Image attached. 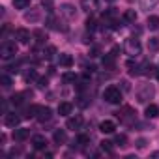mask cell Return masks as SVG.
Wrapping results in <instances>:
<instances>
[{
	"mask_svg": "<svg viewBox=\"0 0 159 159\" xmlns=\"http://www.w3.org/2000/svg\"><path fill=\"white\" fill-rule=\"evenodd\" d=\"M137 146H139V148H144V146H146V140H144V139H139V140H137Z\"/></svg>",
	"mask_w": 159,
	"mask_h": 159,
	"instance_id": "ab89813d",
	"label": "cell"
},
{
	"mask_svg": "<svg viewBox=\"0 0 159 159\" xmlns=\"http://www.w3.org/2000/svg\"><path fill=\"white\" fill-rule=\"evenodd\" d=\"M81 125H83V116H71V118H67V122H66V127L67 129H71V131H77V129H81Z\"/></svg>",
	"mask_w": 159,
	"mask_h": 159,
	"instance_id": "8992f818",
	"label": "cell"
},
{
	"mask_svg": "<svg viewBox=\"0 0 159 159\" xmlns=\"http://www.w3.org/2000/svg\"><path fill=\"white\" fill-rule=\"evenodd\" d=\"M19 122H21V116H17L15 112H8L6 118H4V124H6L8 127H17Z\"/></svg>",
	"mask_w": 159,
	"mask_h": 159,
	"instance_id": "9c48e42d",
	"label": "cell"
},
{
	"mask_svg": "<svg viewBox=\"0 0 159 159\" xmlns=\"http://www.w3.org/2000/svg\"><path fill=\"white\" fill-rule=\"evenodd\" d=\"M148 49L150 51H159V39L157 38H150L148 39Z\"/></svg>",
	"mask_w": 159,
	"mask_h": 159,
	"instance_id": "4316f807",
	"label": "cell"
},
{
	"mask_svg": "<svg viewBox=\"0 0 159 159\" xmlns=\"http://www.w3.org/2000/svg\"><path fill=\"white\" fill-rule=\"evenodd\" d=\"M77 144H90V137L88 135H79L77 137Z\"/></svg>",
	"mask_w": 159,
	"mask_h": 159,
	"instance_id": "1f68e13d",
	"label": "cell"
},
{
	"mask_svg": "<svg viewBox=\"0 0 159 159\" xmlns=\"http://www.w3.org/2000/svg\"><path fill=\"white\" fill-rule=\"evenodd\" d=\"M62 81H64V83H75V81H77V75L71 73V71H67V73L62 75Z\"/></svg>",
	"mask_w": 159,
	"mask_h": 159,
	"instance_id": "484cf974",
	"label": "cell"
},
{
	"mask_svg": "<svg viewBox=\"0 0 159 159\" xmlns=\"http://www.w3.org/2000/svg\"><path fill=\"white\" fill-rule=\"evenodd\" d=\"M157 4H159V0H140V8H142L144 11H150V10H153Z\"/></svg>",
	"mask_w": 159,
	"mask_h": 159,
	"instance_id": "e0dca14e",
	"label": "cell"
},
{
	"mask_svg": "<svg viewBox=\"0 0 159 159\" xmlns=\"http://www.w3.org/2000/svg\"><path fill=\"white\" fill-rule=\"evenodd\" d=\"M11 103H13V105H21V103H23V94H15V96H11Z\"/></svg>",
	"mask_w": 159,
	"mask_h": 159,
	"instance_id": "836d02e7",
	"label": "cell"
},
{
	"mask_svg": "<svg viewBox=\"0 0 159 159\" xmlns=\"http://www.w3.org/2000/svg\"><path fill=\"white\" fill-rule=\"evenodd\" d=\"M114 58H116V56H112V54L109 52V54H105V56H103V60H101V62H103V66H105V67H112V66H114Z\"/></svg>",
	"mask_w": 159,
	"mask_h": 159,
	"instance_id": "603a6c76",
	"label": "cell"
},
{
	"mask_svg": "<svg viewBox=\"0 0 159 159\" xmlns=\"http://www.w3.org/2000/svg\"><path fill=\"white\" fill-rule=\"evenodd\" d=\"M32 36H34V34H30L26 28H19V30H15V38H17L21 43H30Z\"/></svg>",
	"mask_w": 159,
	"mask_h": 159,
	"instance_id": "52a82bcc",
	"label": "cell"
},
{
	"mask_svg": "<svg viewBox=\"0 0 159 159\" xmlns=\"http://www.w3.org/2000/svg\"><path fill=\"white\" fill-rule=\"evenodd\" d=\"M25 19H26V21H38V19H39V13H38V11L26 13V15H25Z\"/></svg>",
	"mask_w": 159,
	"mask_h": 159,
	"instance_id": "d6a6232c",
	"label": "cell"
},
{
	"mask_svg": "<svg viewBox=\"0 0 159 159\" xmlns=\"http://www.w3.org/2000/svg\"><path fill=\"white\" fill-rule=\"evenodd\" d=\"M111 2H112V0H111Z\"/></svg>",
	"mask_w": 159,
	"mask_h": 159,
	"instance_id": "ee69618b",
	"label": "cell"
},
{
	"mask_svg": "<svg viewBox=\"0 0 159 159\" xmlns=\"http://www.w3.org/2000/svg\"><path fill=\"white\" fill-rule=\"evenodd\" d=\"M153 69H155V67H153L152 64H148V62L140 66V73H142V75H152V73H153Z\"/></svg>",
	"mask_w": 159,
	"mask_h": 159,
	"instance_id": "d4e9b609",
	"label": "cell"
},
{
	"mask_svg": "<svg viewBox=\"0 0 159 159\" xmlns=\"http://www.w3.org/2000/svg\"><path fill=\"white\" fill-rule=\"evenodd\" d=\"M56 52V49L54 47H47V51H43V54H45V58H52V54Z\"/></svg>",
	"mask_w": 159,
	"mask_h": 159,
	"instance_id": "8d00e7d4",
	"label": "cell"
},
{
	"mask_svg": "<svg viewBox=\"0 0 159 159\" xmlns=\"http://www.w3.org/2000/svg\"><path fill=\"white\" fill-rule=\"evenodd\" d=\"M155 77H157V81H159V69H157V73H155Z\"/></svg>",
	"mask_w": 159,
	"mask_h": 159,
	"instance_id": "7bdbcfd3",
	"label": "cell"
},
{
	"mask_svg": "<svg viewBox=\"0 0 159 159\" xmlns=\"http://www.w3.org/2000/svg\"><path fill=\"white\" fill-rule=\"evenodd\" d=\"M52 139H54V142H56V144H64V142L67 140V137H66V131H64V129H56V131H54V135H52Z\"/></svg>",
	"mask_w": 159,
	"mask_h": 159,
	"instance_id": "2e32d148",
	"label": "cell"
},
{
	"mask_svg": "<svg viewBox=\"0 0 159 159\" xmlns=\"http://www.w3.org/2000/svg\"><path fill=\"white\" fill-rule=\"evenodd\" d=\"M152 157H153V159H157V157H159V152H153V153H152Z\"/></svg>",
	"mask_w": 159,
	"mask_h": 159,
	"instance_id": "b9f144b4",
	"label": "cell"
},
{
	"mask_svg": "<svg viewBox=\"0 0 159 159\" xmlns=\"http://www.w3.org/2000/svg\"><path fill=\"white\" fill-rule=\"evenodd\" d=\"M98 54H99V49H98V47H94V49L90 51V56H98Z\"/></svg>",
	"mask_w": 159,
	"mask_h": 159,
	"instance_id": "60d3db41",
	"label": "cell"
},
{
	"mask_svg": "<svg viewBox=\"0 0 159 159\" xmlns=\"http://www.w3.org/2000/svg\"><path fill=\"white\" fill-rule=\"evenodd\" d=\"M124 49H125V52H127L129 56H139L140 51H142V45H140V41H139L137 38H129V39H125Z\"/></svg>",
	"mask_w": 159,
	"mask_h": 159,
	"instance_id": "7a4b0ae2",
	"label": "cell"
},
{
	"mask_svg": "<svg viewBox=\"0 0 159 159\" xmlns=\"http://www.w3.org/2000/svg\"><path fill=\"white\" fill-rule=\"evenodd\" d=\"M60 13H62L64 17H67V19H73V17H75V8H73L71 4H62V6H60Z\"/></svg>",
	"mask_w": 159,
	"mask_h": 159,
	"instance_id": "4fadbf2b",
	"label": "cell"
},
{
	"mask_svg": "<svg viewBox=\"0 0 159 159\" xmlns=\"http://www.w3.org/2000/svg\"><path fill=\"white\" fill-rule=\"evenodd\" d=\"M81 8L86 13H96L99 10V0H81Z\"/></svg>",
	"mask_w": 159,
	"mask_h": 159,
	"instance_id": "5b68a950",
	"label": "cell"
},
{
	"mask_svg": "<svg viewBox=\"0 0 159 159\" xmlns=\"http://www.w3.org/2000/svg\"><path fill=\"white\" fill-rule=\"evenodd\" d=\"M79 99H81V101H79V105H81V107H88L90 105V101L86 98H79Z\"/></svg>",
	"mask_w": 159,
	"mask_h": 159,
	"instance_id": "f35d334b",
	"label": "cell"
},
{
	"mask_svg": "<svg viewBox=\"0 0 159 159\" xmlns=\"http://www.w3.org/2000/svg\"><path fill=\"white\" fill-rule=\"evenodd\" d=\"M114 129H116V124H114L112 120H105V122H101V124H99V131H101V133H105V135L114 133Z\"/></svg>",
	"mask_w": 159,
	"mask_h": 159,
	"instance_id": "30bf717a",
	"label": "cell"
},
{
	"mask_svg": "<svg viewBox=\"0 0 159 159\" xmlns=\"http://www.w3.org/2000/svg\"><path fill=\"white\" fill-rule=\"evenodd\" d=\"M152 96H153V86H152V84H144V86H140L139 92H137V98H139L140 103H146L148 99H152Z\"/></svg>",
	"mask_w": 159,
	"mask_h": 159,
	"instance_id": "3957f363",
	"label": "cell"
},
{
	"mask_svg": "<svg viewBox=\"0 0 159 159\" xmlns=\"http://www.w3.org/2000/svg\"><path fill=\"white\" fill-rule=\"evenodd\" d=\"M38 86H39V88H45V86H47V79H45V77H43V79H38Z\"/></svg>",
	"mask_w": 159,
	"mask_h": 159,
	"instance_id": "74e56055",
	"label": "cell"
},
{
	"mask_svg": "<svg viewBox=\"0 0 159 159\" xmlns=\"http://www.w3.org/2000/svg\"><path fill=\"white\" fill-rule=\"evenodd\" d=\"M0 83H2V86H4V88H10V86H11V77L2 75V77H0Z\"/></svg>",
	"mask_w": 159,
	"mask_h": 159,
	"instance_id": "4dcf8cb0",
	"label": "cell"
},
{
	"mask_svg": "<svg viewBox=\"0 0 159 159\" xmlns=\"http://www.w3.org/2000/svg\"><path fill=\"white\" fill-rule=\"evenodd\" d=\"M96 26H98V23H96L94 19H88V21H86V28H88L90 32H92V30H96Z\"/></svg>",
	"mask_w": 159,
	"mask_h": 159,
	"instance_id": "d590c367",
	"label": "cell"
},
{
	"mask_svg": "<svg viewBox=\"0 0 159 159\" xmlns=\"http://www.w3.org/2000/svg\"><path fill=\"white\" fill-rule=\"evenodd\" d=\"M32 146H34L36 150H45L47 139H45L43 135H34V137H32Z\"/></svg>",
	"mask_w": 159,
	"mask_h": 159,
	"instance_id": "8fae6325",
	"label": "cell"
},
{
	"mask_svg": "<svg viewBox=\"0 0 159 159\" xmlns=\"http://www.w3.org/2000/svg\"><path fill=\"white\" fill-rule=\"evenodd\" d=\"M51 116H52V111H51V107H39V111H38V120L43 124V122H49L51 120Z\"/></svg>",
	"mask_w": 159,
	"mask_h": 159,
	"instance_id": "ba28073f",
	"label": "cell"
},
{
	"mask_svg": "<svg viewBox=\"0 0 159 159\" xmlns=\"http://www.w3.org/2000/svg\"><path fill=\"white\" fill-rule=\"evenodd\" d=\"M124 21H125V23H135V21H137L135 10H125V11H124Z\"/></svg>",
	"mask_w": 159,
	"mask_h": 159,
	"instance_id": "d6986e66",
	"label": "cell"
},
{
	"mask_svg": "<svg viewBox=\"0 0 159 159\" xmlns=\"http://www.w3.org/2000/svg\"><path fill=\"white\" fill-rule=\"evenodd\" d=\"M0 54H2V58H11L17 54V45L15 43H10V41H4L2 47H0Z\"/></svg>",
	"mask_w": 159,
	"mask_h": 159,
	"instance_id": "277c9868",
	"label": "cell"
},
{
	"mask_svg": "<svg viewBox=\"0 0 159 159\" xmlns=\"http://www.w3.org/2000/svg\"><path fill=\"white\" fill-rule=\"evenodd\" d=\"M125 142H127V137L125 135H116V139H114V144L116 146H125Z\"/></svg>",
	"mask_w": 159,
	"mask_h": 159,
	"instance_id": "f1b7e54d",
	"label": "cell"
},
{
	"mask_svg": "<svg viewBox=\"0 0 159 159\" xmlns=\"http://www.w3.org/2000/svg\"><path fill=\"white\" fill-rule=\"evenodd\" d=\"M38 111H39V105H30L28 109H26V118H36L38 116Z\"/></svg>",
	"mask_w": 159,
	"mask_h": 159,
	"instance_id": "44dd1931",
	"label": "cell"
},
{
	"mask_svg": "<svg viewBox=\"0 0 159 159\" xmlns=\"http://www.w3.org/2000/svg\"><path fill=\"white\" fill-rule=\"evenodd\" d=\"M30 137V129H25V127H21V129H15L13 131V140H26Z\"/></svg>",
	"mask_w": 159,
	"mask_h": 159,
	"instance_id": "7c38bea8",
	"label": "cell"
},
{
	"mask_svg": "<svg viewBox=\"0 0 159 159\" xmlns=\"http://www.w3.org/2000/svg\"><path fill=\"white\" fill-rule=\"evenodd\" d=\"M144 114H146V118H157V116H159V107L153 105V103H150V105L146 107Z\"/></svg>",
	"mask_w": 159,
	"mask_h": 159,
	"instance_id": "9a60e30c",
	"label": "cell"
},
{
	"mask_svg": "<svg viewBox=\"0 0 159 159\" xmlns=\"http://www.w3.org/2000/svg\"><path fill=\"white\" fill-rule=\"evenodd\" d=\"M71 111H73V105H71L69 101H64V103L58 105V114H60V116H69Z\"/></svg>",
	"mask_w": 159,
	"mask_h": 159,
	"instance_id": "5bb4252c",
	"label": "cell"
},
{
	"mask_svg": "<svg viewBox=\"0 0 159 159\" xmlns=\"http://www.w3.org/2000/svg\"><path fill=\"white\" fill-rule=\"evenodd\" d=\"M146 25H148V28L157 30V28H159V17H157V15H150L148 21H146Z\"/></svg>",
	"mask_w": 159,
	"mask_h": 159,
	"instance_id": "ac0fdd59",
	"label": "cell"
},
{
	"mask_svg": "<svg viewBox=\"0 0 159 159\" xmlns=\"http://www.w3.org/2000/svg\"><path fill=\"white\" fill-rule=\"evenodd\" d=\"M60 66H64V67H71V66H73V58H71V54H60Z\"/></svg>",
	"mask_w": 159,
	"mask_h": 159,
	"instance_id": "ffe728a7",
	"label": "cell"
},
{
	"mask_svg": "<svg viewBox=\"0 0 159 159\" xmlns=\"http://www.w3.org/2000/svg\"><path fill=\"white\" fill-rule=\"evenodd\" d=\"M114 142H109V140H101V150H105V152H109V153H112V146Z\"/></svg>",
	"mask_w": 159,
	"mask_h": 159,
	"instance_id": "f546056e",
	"label": "cell"
},
{
	"mask_svg": "<svg viewBox=\"0 0 159 159\" xmlns=\"http://www.w3.org/2000/svg\"><path fill=\"white\" fill-rule=\"evenodd\" d=\"M103 99H105L107 103H111V105H120V103H122V92H120V88H116V86L105 88Z\"/></svg>",
	"mask_w": 159,
	"mask_h": 159,
	"instance_id": "6da1fadb",
	"label": "cell"
},
{
	"mask_svg": "<svg viewBox=\"0 0 159 159\" xmlns=\"http://www.w3.org/2000/svg\"><path fill=\"white\" fill-rule=\"evenodd\" d=\"M13 6L15 10H26L30 6V0H13Z\"/></svg>",
	"mask_w": 159,
	"mask_h": 159,
	"instance_id": "7402d4cb",
	"label": "cell"
},
{
	"mask_svg": "<svg viewBox=\"0 0 159 159\" xmlns=\"http://www.w3.org/2000/svg\"><path fill=\"white\" fill-rule=\"evenodd\" d=\"M36 77H38V73H36L34 69H30V71L25 73V81H30V79H36Z\"/></svg>",
	"mask_w": 159,
	"mask_h": 159,
	"instance_id": "e575fe53",
	"label": "cell"
},
{
	"mask_svg": "<svg viewBox=\"0 0 159 159\" xmlns=\"http://www.w3.org/2000/svg\"><path fill=\"white\" fill-rule=\"evenodd\" d=\"M34 38H36L38 43H45V39H47V36H45L41 30H36V32H34Z\"/></svg>",
	"mask_w": 159,
	"mask_h": 159,
	"instance_id": "83f0119b",
	"label": "cell"
},
{
	"mask_svg": "<svg viewBox=\"0 0 159 159\" xmlns=\"http://www.w3.org/2000/svg\"><path fill=\"white\" fill-rule=\"evenodd\" d=\"M127 69H129V73H131V75L140 73V66H139V64H135L133 60H129V62H127Z\"/></svg>",
	"mask_w": 159,
	"mask_h": 159,
	"instance_id": "cb8c5ba5",
	"label": "cell"
}]
</instances>
